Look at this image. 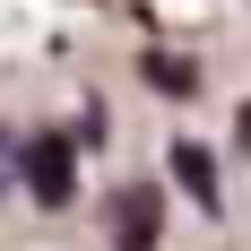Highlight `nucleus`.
<instances>
[{
	"mask_svg": "<svg viewBox=\"0 0 251 251\" xmlns=\"http://www.w3.org/2000/svg\"><path fill=\"white\" fill-rule=\"evenodd\" d=\"M113 251H156V200L148 191H122L113 200Z\"/></svg>",
	"mask_w": 251,
	"mask_h": 251,
	"instance_id": "2",
	"label": "nucleus"
},
{
	"mask_svg": "<svg viewBox=\"0 0 251 251\" xmlns=\"http://www.w3.org/2000/svg\"><path fill=\"white\" fill-rule=\"evenodd\" d=\"M174 182H182L200 208H217V156H208L200 139H174Z\"/></svg>",
	"mask_w": 251,
	"mask_h": 251,
	"instance_id": "3",
	"label": "nucleus"
},
{
	"mask_svg": "<svg viewBox=\"0 0 251 251\" xmlns=\"http://www.w3.org/2000/svg\"><path fill=\"white\" fill-rule=\"evenodd\" d=\"M26 191H35L44 208H61V200L78 191V156H70V139H35V148H26Z\"/></svg>",
	"mask_w": 251,
	"mask_h": 251,
	"instance_id": "1",
	"label": "nucleus"
}]
</instances>
